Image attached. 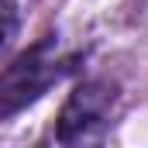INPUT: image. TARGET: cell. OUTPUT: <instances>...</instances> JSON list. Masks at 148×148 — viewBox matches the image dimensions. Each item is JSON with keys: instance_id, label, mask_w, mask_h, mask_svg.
Wrapping results in <instances>:
<instances>
[{"instance_id": "cell-1", "label": "cell", "mask_w": 148, "mask_h": 148, "mask_svg": "<svg viewBox=\"0 0 148 148\" xmlns=\"http://www.w3.org/2000/svg\"><path fill=\"white\" fill-rule=\"evenodd\" d=\"M76 62L79 55L66 52L59 35H45L31 48H24L7 69H0V121H10L35 107L55 83L76 73Z\"/></svg>"}, {"instance_id": "cell-2", "label": "cell", "mask_w": 148, "mask_h": 148, "mask_svg": "<svg viewBox=\"0 0 148 148\" xmlns=\"http://www.w3.org/2000/svg\"><path fill=\"white\" fill-rule=\"evenodd\" d=\"M114 107H117V86L110 79H83L76 83L69 100L62 103L59 124H55V141L59 145H86L100 141L110 127Z\"/></svg>"}, {"instance_id": "cell-3", "label": "cell", "mask_w": 148, "mask_h": 148, "mask_svg": "<svg viewBox=\"0 0 148 148\" xmlns=\"http://www.w3.org/2000/svg\"><path fill=\"white\" fill-rule=\"evenodd\" d=\"M21 28V3L17 0H0V48L17 35Z\"/></svg>"}]
</instances>
